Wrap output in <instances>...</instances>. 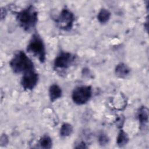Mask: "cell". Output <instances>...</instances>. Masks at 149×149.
<instances>
[{"instance_id": "2e32d148", "label": "cell", "mask_w": 149, "mask_h": 149, "mask_svg": "<svg viewBox=\"0 0 149 149\" xmlns=\"http://www.w3.org/2000/svg\"><path fill=\"white\" fill-rule=\"evenodd\" d=\"M8 141V139L7 136L5 134L2 135L1 137V146H2L3 144H6Z\"/></svg>"}, {"instance_id": "e0dca14e", "label": "cell", "mask_w": 149, "mask_h": 149, "mask_svg": "<svg viewBox=\"0 0 149 149\" xmlns=\"http://www.w3.org/2000/svg\"><path fill=\"white\" fill-rule=\"evenodd\" d=\"M87 147L86 146L85 143L84 142H81L76 147V148H87Z\"/></svg>"}, {"instance_id": "6da1fadb", "label": "cell", "mask_w": 149, "mask_h": 149, "mask_svg": "<svg viewBox=\"0 0 149 149\" xmlns=\"http://www.w3.org/2000/svg\"><path fill=\"white\" fill-rule=\"evenodd\" d=\"M16 20L22 28L25 31H29L37 24L38 12L33 6L30 5L17 13Z\"/></svg>"}, {"instance_id": "5b68a950", "label": "cell", "mask_w": 149, "mask_h": 149, "mask_svg": "<svg viewBox=\"0 0 149 149\" xmlns=\"http://www.w3.org/2000/svg\"><path fill=\"white\" fill-rule=\"evenodd\" d=\"M74 16L73 13L68 9H63L56 19L58 26L64 30H70L73 25Z\"/></svg>"}, {"instance_id": "8fae6325", "label": "cell", "mask_w": 149, "mask_h": 149, "mask_svg": "<svg viewBox=\"0 0 149 149\" xmlns=\"http://www.w3.org/2000/svg\"><path fill=\"white\" fill-rule=\"evenodd\" d=\"M111 17L110 12L105 9H102L97 15V19L101 23H106Z\"/></svg>"}, {"instance_id": "7a4b0ae2", "label": "cell", "mask_w": 149, "mask_h": 149, "mask_svg": "<svg viewBox=\"0 0 149 149\" xmlns=\"http://www.w3.org/2000/svg\"><path fill=\"white\" fill-rule=\"evenodd\" d=\"M9 65L15 73H26L34 70V64L28 56L22 51L17 52L9 62Z\"/></svg>"}, {"instance_id": "3957f363", "label": "cell", "mask_w": 149, "mask_h": 149, "mask_svg": "<svg viewBox=\"0 0 149 149\" xmlns=\"http://www.w3.org/2000/svg\"><path fill=\"white\" fill-rule=\"evenodd\" d=\"M27 51L38 58L40 62L44 63L45 61L46 51L44 43L41 37L34 33L30 39L27 47Z\"/></svg>"}, {"instance_id": "ba28073f", "label": "cell", "mask_w": 149, "mask_h": 149, "mask_svg": "<svg viewBox=\"0 0 149 149\" xmlns=\"http://www.w3.org/2000/svg\"><path fill=\"white\" fill-rule=\"evenodd\" d=\"M137 117L139 121L140 128H145L148 121V111L146 107H141L139 108Z\"/></svg>"}, {"instance_id": "7c38bea8", "label": "cell", "mask_w": 149, "mask_h": 149, "mask_svg": "<svg viewBox=\"0 0 149 149\" xmlns=\"http://www.w3.org/2000/svg\"><path fill=\"white\" fill-rule=\"evenodd\" d=\"M128 141L129 137L127 133L123 130H120L116 139V143L118 146L119 147H123L127 143Z\"/></svg>"}, {"instance_id": "8992f818", "label": "cell", "mask_w": 149, "mask_h": 149, "mask_svg": "<svg viewBox=\"0 0 149 149\" xmlns=\"http://www.w3.org/2000/svg\"><path fill=\"white\" fill-rule=\"evenodd\" d=\"M38 81V74L34 71H31L23 74L21 80V85L25 90L33 89Z\"/></svg>"}, {"instance_id": "9a60e30c", "label": "cell", "mask_w": 149, "mask_h": 149, "mask_svg": "<svg viewBox=\"0 0 149 149\" xmlns=\"http://www.w3.org/2000/svg\"><path fill=\"white\" fill-rule=\"evenodd\" d=\"M98 141H99V143L100 144V145L104 146V145H106L108 144V143L109 141V139L106 134L102 133L98 137Z\"/></svg>"}, {"instance_id": "277c9868", "label": "cell", "mask_w": 149, "mask_h": 149, "mask_svg": "<svg viewBox=\"0 0 149 149\" xmlns=\"http://www.w3.org/2000/svg\"><path fill=\"white\" fill-rule=\"evenodd\" d=\"M92 96V88L90 86H83L75 88L72 94L74 104L81 105L87 103Z\"/></svg>"}, {"instance_id": "9c48e42d", "label": "cell", "mask_w": 149, "mask_h": 149, "mask_svg": "<svg viewBox=\"0 0 149 149\" xmlns=\"http://www.w3.org/2000/svg\"><path fill=\"white\" fill-rule=\"evenodd\" d=\"M62 89L57 84H52L49 89V95L52 102L59 99L62 96Z\"/></svg>"}, {"instance_id": "52a82bcc", "label": "cell", "mask_w": 149, "mask_h": 149, "mask_svg": "<svg viewBox=\"0 0 149 149\" xmlns=\"http://www.w3.org/2000/svg\"><path fill=\"white\" fill-rule=\"evenodd\" d=\"M74 56L69 52H62L56 56L54 61V67L59 69L69 68L74 61Z\"/></svg>"}, {"instance_id": "5bb4252c", "label": "cell", "mask_w": 149, "mask_h": 149, "mask_svg": "<svg viewBox=\"0 0 149 149\" xmlns=\"http://www.w3.org/2000/svg\"><path fill=\"white\" fill-rule=\"evenodd\" d=\"M73 132L72 126L68 123H63L60 129V134L62 137H67L71 134Z\"/></svg>"}, {"instance_id": "4fadbf2b", "label": "cell", "mask_w": 149, "mask_h": 149, "mask_svg": "<svg viewBox=\"0 0 149 149\" xmlns=\"http://www.w3.org/2000/svg\"><path fill=\"white\" fill-rule=\"evenodd\" d=\"M39 145L40 147L42 148H51L52 146V139L48 136H44L40 140Z\"/></svg>"}, {"instance_id": "30bf717a", "label": "cell", "mask_w": 149, "mask_h": 149, "mask_svg": "<svg viewBox=\"0 0 149 149\" xmlns=\"http://www.w3.org/2000/svg\"><path fill=\"white\" fill-rule=\"evenodd\" d=\"M130 72L129 68L123 63H120L115 68V74L117 76L120 78H125Z\"/></svg>"}]
</instances>
